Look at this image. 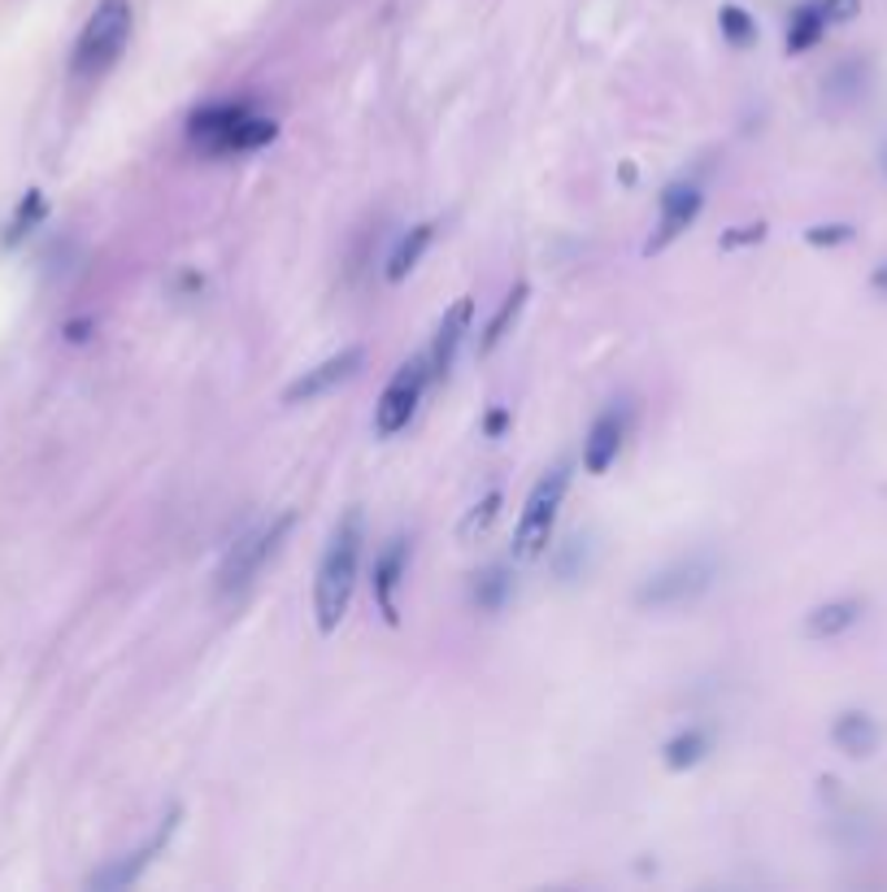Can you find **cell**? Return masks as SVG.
<instances>
[{
  "instance_id": "6da1fadb",
  "label": "cell",
  "mask_w": 887,
  "mask_h": 892,
  "mask_svg": "<svg viewBox=\"0 0 887 892\" xmlns=\"http://www.w3.org/2000/svg\"><path fill=\"white\" fill-rule=\"evenodd\" d=\"M362 510H344L340 523L331 527L326 553L317 562V579H313V619H317L322 635L340 631V623L349 619V605L357 592V571H362Z\"/></svg>"
},
{
  "instance_id": "7a4b0ae2",
  "label": "cell",
  "mask_w": 887,
  "mask_h": 892,
  "mask_svg": "<svg viewBox=\"0 0 887 892\" xmlns=\"http://www.w3.org/2000/svg\"><path fill=\"white\" fill-rule=\"evenodd\" d=\"M279 136V122L258 113L244 101H218V106L196 109L188 118V140L209 153V158H240V153H258Z\"/></svg>"
},
{
  "instance_id": "3957f363",
  "label": "cell",
  "mask_w": 887,
  "mask_h": 892,
  "mask_svg": "<svg viewBox=\"0 0 887 892\" xmlns=\"http://www.w3.org/2000/svg\"><path fill=\"white\" fill-rule=\"evenodd\" d=\"M131 22H135L131 0H101L74 40V61H70L74 79H101L104 70H113V61L127 53Z\"/></svg>"
},
{
  "instance_id": "277c9868",
  "label": "cell",
  "mask_w": 887,
  "mask_h": 892,
  "mask_svg": "<svg viewBox=\"0 0 887 892\" xmlns=\"http://www.w3.org/2000/svg\"><path fill=\"white\" fill-rule=\"evenodd\" d=\"M566 488H571V471H566V467H553V471L531 488V497H526V505H522L518 531H514V558H518V562H535V558L553 544V531H557V514H562Z\"/></svg>"
},
{
  "instance_id": "5b68a950",
  "label": "cell",
  "mask_w": 887,
  "mask_h": 892,
  "mask_svg": "<svg viewBox=\"0 0 887 892\" xmlns=\"http://www.w3.org/2000/svg\"><path fill=\"white\" fill-rule=\"evenodd\" d=\"M292 514H279L274 523L258 527L253 535H244L226 558H222V567H218V597H235V592H244L253 579L261 575V567L279 553V544L288 540V531H292Z\"/></svg>"
},
{
  "instance_id": "8992f818",
  "label": "cell",
  "mask_w": 887,
  "mask_h": 892,
  "mask_svg": "<svg viewBox=\"0 0 887 892\" xmlns=\"http://www.w3.org/2000/svg\"><path fill=\"white\" fill-rule=\"evenodd\" d=\"M426 383H431V370H426V353L414 358V362H405V367L392 374V383L383 388V397H379V405H374V435H383V440H392V435H401L410 422H414L417 405H422V392H426Z\"/></svg>"
},
{
  "instance_id": "52a82bcc",
  "label": "cell",
  "mask_w": 887,
  "mask_h": 892,
  "mask_svg": "<svg viewBox=\"0 0 887 892\" xmlns=\"http://www.w3.org/2000/svg\"><path fill=\"white\" fill-rule=\"evenodd\" d=\"M714 579V562L709 558H687V562H675L671 571L653 575L644 588H639V605L644 610H678L687 601H696Z\"/></svg>"
},
{
  "instance_id": "ba28073f",
  "label": "cell",
  "mask_w": 887,
  "mask_h": 892,
  "mask_svg": "<svg viewBox=\"0 0 887 892\" xmlns=\"http://www.w3.org/2000/svg\"><path fill=\"white\" fill-rule=\"evenodd\" d=\"M365 362V349L362 344H349V349H340V353H331L326 362H317L313 370H305L301 379H292L288 388H283V401L288 405H310L317 397H326L331 388H340L344 379H353Z\"/></svg>"
},
{
  "instance_id": "9c48e42d",
  "label": "cell",
  "mask_w": 887,
  "mask_h": 892,
  "mask_svg": "<svg viewBox=\"0 0 887 892\" xmlns=\"http://www.w3.org/2000/svg\"><path fill=\"white\" fill-rule=\"evenodd\" d=\"M700 210H705V197H700L696 183H671V188L662 192V218H657V231H653V240L644 244V253L653 258V253L671 249L678 235L700 218Z\"/></svg>"
},
{
  "instance_id": "30bf717a",
  "label": "cell",
  "mask_w": 887,
  "mask_h": 892,
  "mask_svg": "<svg viewBox=\"0 0 887 892\" xmlns=\"http://www.w3.org/2000/svg\"><path fill=\"white\" fill-rule=\"evenodd\" d=\"M179 819H183V814H179V810H170V814L161 819V828H157L153 836L144 840L135 853L118 858L113 866H104L101 875H92V889H127V884H135V880H140V875H144V871H149V866L157 862V853L170 844L174 828H179Z\"/></svg>"
},
{
  "instance_id": "8fae6325",
  "label": "cell",
  "mask_w": 887,
  "mask_h": 892,
  "mask_svg": "<svg viewBox=\"0 0 887 892\" xmlns=\"http://www.w3.org/2000/svg\"><path fill=\"white\" fill-rule=\"evenodd\" d=\"M470 322H474V301H470V297H462L448 314L440 318L435 340H431V349H426V370H431V379H448V370L457 362V349L466 344V335H470Z\"/></svg>"
},
{
  "instance_id": "7c38bea8",
  "label": "cell",
  "mask_w": 887,
  "mask_h": 892,
  "mask_svg": "<svg viewBox=\"0 0 887 892\" xmlns=\"http://www.w3.org/2000/svg\"><path fill=\"white\" fill-rule=\"evenodd\" d=\"M405 567H410V544H405V535H396V540H387L383 553L374 558V601H379V614H383L392 628L401 623V614H396V588H401V579H405Z\"/></svg>"
},
{
  "instance_id": "4fadbf2b",
  "label": "cell",
  "mask_w": 887,
  "mask_h": 892,
  "mask_svg": "<svg viewBox=\"0 0 887 892\" xmlns=\"http://www.w3.org/2000/svg\"><path fill=\"white\" fill-rule=\"evenodd\" d=\"M623 440H626V419L618 410H605L601 419L592 422L587 440H583V471L587 474L609 471L618 462V453H623Z\"/></svg>"
},
{
  "instance_id": "5bb4252c",
  "label": "cell",
  "mask_w": 887,
  "mask_h": 892,
  "mask_svg": "<svg viewBox=\"0 0 887 892\" xmlns=\"http://www.w3.org/2000/svg\"><path fill=\"white\" fill-rule=\"evenodd\" d=\"M831 740H835V749L848 753V758H870V753L879 749L884 732H879V723H875L866 710H844V714L835 719Z\"/></svg>"
},
{
  "instance_id": "9a60e30c",
  "label": "cell",
  "mask_w": 887,
  "mask_h": 892,
  "mask_svg": "<svg viewBox=\"0 0 887 892\" xmlns=\"http://www.w3.org/2000/svg\"><path fill=\"white\" fill-rule=\"evenodd\" d=\"M861 614H866V601H861V597H839V601H827V605L809 610V619H805V635H809V640H835V635H844L848 628H857Z\"/></svg>"
},
{
  "instance_id": "2e32d148",
  "label": "cell",
  "mask_w": 887,
  "mask_h": 892,
  "mask_svg": "<svg viewBox=\"0 0 887 892\" xmlns=\"http://www.w3.org/2000/svg\"><path fill=\"white\" fill-rule=\"evenodd\" d=\"M827 27H831V18H827V4H823V0L796 4L792 18H787V53L800 57V53H809V49H818V40L827 36Z\"/></svg>"
},
{
  "instance_id": "e0dca14e",
  "label": "cell",
  "mask_w": 887,
  "mask_h": 892,
  "mask_svg": "<svg viewBox=\"0 0 887 892\" xmlns=\"http://www.w3.org/2000/svg\"><path fill=\"white\" fill-rule=\"evenodd\" d=\"M431 240H435V222H417V227H410L401 240H396V249H392V258H387V283H405L410 274L417 270V262H422V253L431 249Z\"/></svg>"
},
{
  "instance_id": "ac0fdd59",
  "label": "cell",
  "mask_w": 887,
  "mask_h": 892,
  "mask_svg": "<svg viewBox=\"0 0 887 892\" xmlns=\"http://www.w3.org/2000/svg\"><path fill=\"white\" fill-rule=\"evenodd\" d=\"M526 297H531V288H526V283H518V288H514V292H510V297L501 301V310L492 314V322H487V331H483V344H478L483 353H492V349H496V344H501V340L510 335V327L518 322L522 305H526Z\"/></svg>"
},
{
  "instance_id": "d6986e66",
  "label": "cell",
  "mask_w": 887,
  "mask_h": 892,
  "mask_svg": "<svg viewBox=\"0 0 887 892\" xmlns=\"http://www.w3.org/2000/svg\"><path fill=\"white\" fill-rule=\"evenodd\" d=\"M705 753H709V735L700 732V728H687V732H678L675 740L666 744V766H671V771H692Z\"/></svg>"
},
{
  "instance_id": "ffe728a7",
  "label": "cell",
  "mask_w": 887,
  "mask_h": 892,
  "mask_svg": "<svg viewBox=\"0 0 887 892\" xmlns=\"http://www.w3.org/2000/svg\"><path fill=\"white\" fill-rule=\"evenodd\" d=\"M718 27H723V40H727L730 49H748V44L757 40V22H753V13L739 9V4H723Z\"/></svg>"
},
{
  "instance_id": "44dd1931",
  "label": "cell",
  "mask_w": 887,
  "mask_h": 892,
  "mask_svg": "<svg viewBox=\"0 0 887 892\" xmlns=\"http://www.w3.org/2000/svg\"><path fill=\"white\" fill-rule=\"evenodd\" d=\"M501 501H505L501 492H487V497H483V501H478V505H474V510L466 514V523H462V540H474V535H483L487 527L496 523V514H501Z\"/></svg>"
},
{
  "instance_id": "7402d4cb",
  "label": "cell",
  "mask_w": 887,
  "mask_h": 892,
  "mask_svg": "<svg viewBox=\"0 0 887 892\" xmlns=\"http://www.w3.org/2000/svg\"><path fill=\"white\" fill-rule=\"evenodd\" d=\"M44 218V197L40 192H31L22 206H18V213H13V222H9V235H4V244H18L36 222Z\"/></svg>"
},
{
  "instance_id": "603a6c76",
  "label": "cell",
  "mask_w": 887,
  "mask_h": 892,
  "mask_svg": "<svg viewBox=\"0 0 887 892\" xmlns=\"http://www.w3.org/2000/svg\"><path fill=\"white\" fill-rule=\"evenodd\" d=\"M857 231L848 227V222H818V227H809L805 231V244H814V249H839V244H848Z\"/></svg>"
},
{
  "instance_id": "cb8c5ba5",
  "label": "cell",
  "mask_w": 887,
  "mask_h": 892,
  "mask_svg": "<svg viewBox=\"0 0 887 892\" xmlns=\"http://www.w3.org/2000/svg\"><path fill=\"white\" fill-rule=\"evenodd\" d=\"M505 588H510L505 571H487V575H478V583H474V605L496 610V605L505 601Z\"/></svg>"
},
{
  "instance_id": "d4e9b609",
  "label": "cell",
  "mask_w": 887,
  "mask_h": 892,
  "mask_svg": "<svg viewBox=\"0 0 887 892\" xmlns=\"http://www.w3.org/2000/svg\"><path fill=\"white\" fill-rule=\"evenodd\" d=\"M762 240H766V227L748 222V227H730L723 235V249H748V244H762Z\"/></svg>"
},
{
  "instance_id": "484cf974",
  "label": "cell",
  "mask_w": 887,
  "mask_h": 892,
  "mask_svg": "<svg viewBox=\"0 0 887 892\" xmlns=\"http://www.w3.org/2000/svg\"><path fill=\"white\" fill-rule=\"evenodd\" d=\"M827 4V18H831V27L839 22H853L857 13H861V0H823Z\"/></svg>"
},
{
  "instance_id": "4316f807",
  "label": "cell",
  "mask_w": 887,
  "mask_h": 892,
  "mask_svg": "<svg viewBox=\"0 0 887 892\" xmlns=\"http://www.w3.org/2000/svg\"><path fill=\"white\" fill-rule=\"evenodd\" d=\"M505 427H510V410H492V414H487V422H483V431H487V435H501Z\"/></svg>"
},
{
  "instance_id": "83f0119b",
  "label": "cell",
  "mask_w": 887,
  "mask_h": 892,
  "mask_svg": "<svg viewBox=\"0 0 887 892\" xmlns=\"http://www.w3.org/2000/svg\"><path fill=\"white\" fill-rule=\"evenodd\" d=\"M870 288H875V292H884V297H887V262L879 265L875 274H870Z\"/></svg>"
},
{
  "instance_id": "f1b7e54d",
  "label": "cell",
  "mask_w": 887,
  "mask_h": 892,
  "mask_svg": "<svg viewBox=\"0 0 887 892\" xmlns=\"http://www.w3.org/2000/svg\"><path fill=\"white\" fill-rule=\"evenodd\" d=\"M884 166H887V161H884Z\"/></svg>"
}]
</instances>
